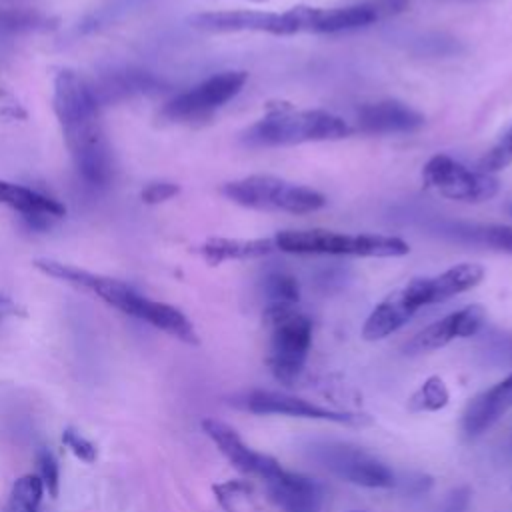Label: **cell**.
Returning a JSON list of instances; mask_svg holds the SVG:
<instances>
[{
  "mask_svg": "<svg viewBox=\"0 0 512 512\" xmlns=\"http://www.w3.org/2000/svg\"><path fill=\"white\" fill-rule=\"evenodd\" d=\"M54 112L82 180L90 186H106L112 178V150L92 86L72 70L58 72L54 78Z\"/></svg>",
  "mask_w": 512,
  "mask_h": 512,
  "instance_id": "1",
  "label": "cell"
},
{
  "mask_svg": "<svg viewBox=\"0 0 512 512\" xmlns=\"http://www.w3.org/2000/svg\"><path fill=\"white\" fill-rule=\"evenodd\" d=\"M34 266L44 272L50 278H56L64 284L74 286L80 292L92 294L98 300L106 302L108 306L134 316L142 322L152 324L154 328L190 344L196 340V330L194 324L188 320V316L178 310L172 304L166 302H156L146 298L144 294H140L136 288H132L130 284L104 276V274H96L72 264H64L58 260H50V258H36Z\"/></svg>",
  "mask_w": 512,
  "mask_h": 512,
  "instance_id": "2",
  "label": "cell"
},
{
  "mask_svg": "<svg viewBox=\"0 0 512 512\" xmlns=\"http://www.w3.org/2000/svg\"><path fill=\"white\" fill-rule=\"evenodd\" d=\"M350 132V124L332 112L278 106L250 124L242 132L240 140L248 148H274L304 142L342 140Z\"/></svg>",
  "mask_w": 512,
  "mask_h": 512,
  "instance_id": "3",
  "label": "cell"
},
{
  "mask_svg": "<svg viewBox=\"0 0 512 512\" xmlns=\"http://www.w3.org/2000/svg\"><path fill=\"white\" fill-rule=\"evenodd\" d=\"M278 250L288 254H328V256H370L396 258L410 252L408 242L386 234H344L324 228L282 230L274 238Z\"/></svg>",
  "mask_w": 512,
  "mask_h": 512,
  "instance_id": "4",
  "label": "cell"
},
{
  "mask_svg": "<svg viewBox=\"0 0 512 512\" xmlns=\"http://www.w3.org/2000/svg\"><path fill=\"white\" fill-rule=\"evenodd\" d=\"M264 324L270 330V372L278 382L290 386L304 370L312 346V320L296 304H268Z\"/></svg>",
  "mask_w": 512,
  "mask_h": 512,
  "instance_id": "5",
  "label": "cell"
},
{
  "mask_svg": "<svg viewBox=\"0 0 512 512\" xmlns=\"http://www.w3.org/2000/svg\"><path fill=\"white\" fill-rule=\"evenodd\" d=\"M222 194L238 206L262 212L308 214L326 206V196L322 192L268 174L226 182Z\"/></svg>",
  "mask_w": 512,
  "mask_h": 512,
  "instance_id": "6",
  "label": "cell"
},
{
  "mask_svg": "<svg viewBox=\"0 0 512 512\" xmlns=\"http://www.w3.org/2000/svg\"><path fill=\"white\" fill-rule=\"evenodd\" d=\"M408 8V0H370L362 4L316 8L292 6L288 12L294 34H336L370 26L382 18L396 16Z\"/></svg>",
  "mask_w": 512,
  "mask_h": 512,
  "instance_id": "7",
  "label": "cell"
},
{
  "mask_svg": "<svg viewBox=\"0 0 512 512\" xmlns=\"http://www.w3.org/2000/svg\"><path fill=\"white\" fill-rule=\"evenodd\" d=\"M422 182L438 196L460 202H486L500 190L494 174L468 168L448 154L432 156L422 168Z\"/></svg>",
  "mask_w": 512,
  "mask_h": 512,
  "instance_id": "8",
  "label": "cell"
},
{
  "mask_svg": "<svg viewBox=\"0 0 512 512\" xmlns=\"http://www.w3.org/2000/svg\"><path fill=\"white\" fill-rule=\"evenodd\" d=\"M248 74L242 70L218 72L186 92H180L162 108V116L172 122H192L212 116L244 88Z\"/></svg>",
  "mask_w": 512,
  "mask_h": 512,
  "instance_id": "9",
  "label": "cell"
},
{
  "mask_svg": "<svg viewBox=\"0 0 512 512\" xmlns=\"http://www.w3.org/2000/svg\"><path fill=\"white\" fill-rule=\"evenodd\" d=\"M312 458L344 482L362 488H392L394 472L366 450L344 442H322L312 446Z\"/></svg>",
  "mask_w": 512,
  "mask_h": 512,
  "instance_id": "10",
  "label": "cell"
},
{
  "mask_svg": "<svg viewBox=\"0 0 512 512\" xmlns=\"http://www.w3.org/2000/svg\"><path fill=\"white\" fill-rule=\"evenodd\" d=\"M236 404L252 414H280L292 418H308V420H324L336 424H362V416L352 412H340L332 408H324L306 398L292 396L276 390H250L236 400Z\"/></svg>",
  "mask_w": 512,
  "mask_h": 512,
  "instance_id": "11",
  "label": "cell"
},
{
  "mask_svg": "<svg viewBox=\"0 0 512 512\" xmlns=\"http://www.w3.org/2000/svg\"><path fill=\"white\" fill-rule=\"evenodd\" d=\"M190 24L202 32H266L272 36H294L288 12L264 10H220L202 12L190 18Z\"/></svg>",
  "mask_w": 512,
  "mask_h": 512,
  "instance_id": "12",
  "label": "cell"
},
{
  "mask_svg": "<svg viewBox=\"0 0 512 512\" xmlns=\"http://www.w3.org/2000/svg\"><path fill=\"white\" fill-rule=\"evenodd\" d=\"M204 434L216 444V448L224 454V458L242 474L268 478L272 476L282 464L264 452H256L250 446L244 444V440L238 436V432L228 426L226 422H220L216 418H204L200 422Z\"/></svg>",
  "mask_w": 512,
  "mask_h": 512,
  "instance_id": "13",
  "label": "cell"
},
{
  "mask_svg": "<svg viewBox=\"0 0 512 512\" xmlns=\"http://www.w3.org/2000/svg\"><path fill=\"white\" fill-rule=\"evenodd\" d=\"M486 322V308L482 304H468L420 330L408 344L410 352H432L444 348L456 338H470L480 332Z\"/></svg>",
  "mask_w": 512,
  "mask_h": 512,
  "instance_id": "14",
  "label": "cell"
},
{
  "mask_svg": "<svg viewBox=\"0 0 512 512\" xmlns=\"http://www.w3.org/2000/svg\"><path fill=\"white\" fill-rule=\"evenodd\" d=\"M264 486L268 498L282 512H322L324 490L306 474L280 466L272 476L264 478Z\"/></svg>",
  "mask_w": 512,
  "mask_h": 512,
  "instance_id": "15",
  "label": "cell"
},
{
  "mask_svg": "<svg viewBox=\"0 0 512 512\" xmlns=\"http://www.w3.org/2000/svg\"><path fill=\"white\" fill-rule=\"evenodd\" d=\"M424 126V116L400 100H378L356 110V130L364 134H408Z\"/></svg>",
  "mask_w": 512,
  "mask_h": 512,
  "instance_id": "16",
  "label": "cell"
},
{
  "mask_svg": "<svg viewBox=\"0 0 512 512\" xmlns=\"http://www.w3.org/2000/svg\"><path fill=\"white\" fill-rule=\"evenodd\" d=\"M512 408V374L476 394L462 412V432L468 438L484 434Z\"/></svg>",
  "mask_w": 512,
  "mask_h": 512,
  "instance_id": "17",
  "label": "cell"
},
{
  "mask_svg": "<svg viewBox=\"0 0 512 512\" xmlns=\"http://www.w3.org/2000/svg\"><path fill=\"white\" fill-rule=\"evenodd\" d=\"M418 310L408 284L390 292L376 308L368 314L362 326V338L368 342L384 340L386 336L400 330Z\"/></svg>",
  "mask_w": 512,
  "mask_h": 512,
  "instance_id": "18",
  "label": "cell"
},
{
  "mask_svg": "<svg viewBox=\"0 0 512 512\" xmlns=\"http://www.w3.org/2000/svg\"><path fill=\"white\" fill-rule=\"evenodd\" d=\"M0 206H8L10 210L18 212L22 218L34 222V224H46L54 218L64 216V206L32 188L4 182L0 180Z\"/></svg>",
  "mask_w": 512,
  "mask_h": 512,
  "instance_id": "19",
  "label": "cell"
},
{
  "mask_svg": "<svg viewBox=\"0 0 512 512\" xmlns=\"http://www.w3.org/2000/svg\"><path fill=\"white\" fill-rule=\"evenodd\" d=\"M482 278H484V266L476 262H462L444 270L442 274L422 276L426 306L446 302L462 292H468L474 286H478Z\"/></svg>",
  "mask_w": 512,
  "mask_h": 512,
  "instance_id": "20",
  "label": "cell"
},
{
  "mask_svg": "<svg viewBox=\"0 0 512 512\" xmlns=\"http://www.w3.org/2000/svg\"><path fill=\"white\" fill-rule=\"evenodd\" d=\"M276 250L270 238H208L200 246V254L208 264H222L226 260H254Z\"/></svg>",
  "mask_w": 512,
  "mask_h": 512,
  "instance_id": "21",
  "label": "cell"
},
{
  "mask_svg": "<svg viewBox=\"0 0 512 512\" xmlns=\"http://www.w3.org/2000/svg\"><path fill=\"white\" fill-rule=\"evenodd\" d=\"M450 402V390L440 376H428L408 398V412H438Z\"/></svg>",
  "mask_w": 512,
  "mask_h": 512,
  "instance_id": "22",
  "label": "cell"
},
{
  "mask_svg": "<svg viewBox=\"0 0 512 512\" xmlns=\"http://www.w3.org/2000/svg\"><path fill=\"white\" fill-rule=\"evenodd\" d=\"M44 496V486L36 474L20 476L8 500V512H40V502Z\"/></svg>",
  "mask_w": 512,
  "mask_h": 512,
  "instance_id": "23",
  "label": "cell"
},
{
  "mask_svg": "<svg viewBox=\"0 0 512 512\" xmlns=\"http://www.w3.org/2000/svg\"><path fill=\"white\" fill-rule=\"evenodd\" d=\"M264 294L270 304H296L300 300V286L288 272H270L264 278Z\"/></svg>",
  "mask_w": 512,
  "mask_h": 512,
  "instance_id": "24",
  "label": "cell"
},
{
  "mask_svg": "<svg viewBox=\"0 0 512 512\" xmlns=\"http://www.w3.org/2000/svg\"><path fill=\"white\" fill-rule=\"evenodd\" d=\"M46 26V18L28 10H0V34H20Z\"/></svg>",
  "mask_w": 512,
  "mask_h": 512,
  "instance_id": "25",
  "label": "cell"
},
{
  "mask_svg": "<svg viewBox=\"0 0 512 512\" xmlns=\"http://www.w3.org/2000/svg\"><path fill=\"white\" fill-rule=\"evenodd\" d=\"M510 164H512V126L502 134L498 144L480 158L478 170L492 174L502 168H508Z\"/></svg>",
  "mask_w": 512,
  "mask_h": 512,
  "instance_id": "26",
  "label": "cell"
},
{
  "mask_svg": "<svg viewBox=\"0 0 512 512\" xmlns=\"http://www.w3.org/2000/svg\"><path fill=\"white\" fill-rule=\"evenodd\" d=\"M36 476L40 478L44 492H48V496L56 498L58 496V488H60V472H58V462L54 458L52 452H48L46 448L38 450L36 454Z\"/></svg>",
  "mask_w": 512,
  "mask_h": 512,
  "instance_id": "27",
  "label": "cell"
},
{
  "mask_svg": "<svg viewBox=\"0 0 512 512\" xmlns=\"http://www.w3.org/2000/svg\"><path fill=\"white\" fill-rule=\"evenodd\" d=\"M472 236L484 244H488L494 250L512 254V228L510 226H482V228H474Z\"/></svg>",
  "mask_w": 512,
  "mask_h": 512,
  "instance_id": "28",
  "label": "cell"
},
{
  "mask_svg": "<svg viewBox=\"0 0 512 512\" xmlns=\"http://www.w3.org/2000/svg\"><path fill=\"white\" fill-rule=\"evenodd\" d=\"M62 442L68 446V450H70L76 458H80V460L86 462V464H92V462L96 460V456H98L96 446H94L88 438H84L80 432H76L74 428H64V432H62Z\"/></svg>",
  "mask_w": 512,
  "mask_h": 512,
  "instance_id": "29",
  "label": "cell"
},
{
  "mask_svg": "<svg viewBox=\"0 0 512 512\" xmlns=\"http://www.w3.org/2000/svg\"><path fill=\"white\" fill-rule=\"evenodd\" d=\"M214 494H216V500L218 504L224 508V510H232V502L238 500L240 496H246L250 492V486L242 480H228V482H222V484H216L214 488Z\"/></svg>",
  "mask_w": 512,
  "mask_h": 512,
  "instance_id": "30",
  "label": "cell"
},
{
  "mask_svg": "<svg viewBox=\"0 0 512 512\" xmlns=\"http://www.w3.org/2000/svg\"><path fill=\"white\" fill-rule=\"evenodd\" d=\"M178 192H180V188H178L176 184L158 182V184H150V186L142 192V198H144L148 204H156V202L170 200V198L176 196Z\"/></svg>",
  "mask_w": 512,
  "mask_h": 512,
  "instance_id": "31",
  "label": "cell"
},
{
  "mask_svg": "<svg viewBox=\"0 0 512 512\" xmlns=\"http://www.w3.org/2000/svg\"><path fill=\"white\" fill-rule=\"evenodd\" d=\"M12 316H24V308L16 300L0 292V320L12 318Z\"/></svg>",
  "mask_w": 512,
  "mask_h": 512,
  "instance_id": "32",
  "label": "cell"
},
{
  "mask_svg": "<svg viewBox=\"0 0 512 512\" xmlns=\"http://www.w3.org/2000/svg\"><path fill=\"white\" fill-rule=\"evenodd\" d=\"M246 2H254V4H264V2H268V0H246Z\"/></svg>",
  "mask_w": 512,
  "mask_h": 512,
  "instance_id": "33",
  "label": "cell"
},
{
  "mask_svg": "<svg viewBox=\"0 0 512 512\" xmlns=\"http://www.w3.org/2000/svg\"><path fill=\"white\" fill-rule=\"evenodd\" d=\"M508 212H510V216H512V204H510V206H508Z\"/></svg>",
  "mask_w": 512,
  "mask_h": 512,
  "instance_id": "34",
  "label": "cell"
},
{
  "mask_svg": "<svg viewBox=\"0 0 512 512\" xmlns=\"http://www.w3.org/2000/svg\"><path fill=\"white\" fill-rule=\"evenodd\" d=\"M350 512H366V510H350Z\"/></svg>",
  "mask_w": 512,
  "mask_h": 512,
  "instance_id": "35",
  "label": "cell"
}]
</instances>
